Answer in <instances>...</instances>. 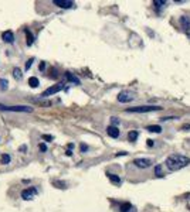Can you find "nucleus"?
<instances>
[{
	"label": "nucleus",
	"instance_id": "nucleus-1",
	"mask_svg": "<svg viewBox=\"0 0 190 212\" xmlns=\"http://www.w3.org/2000/svg\"><path fill=\"white\" fill-rule=\"evenodd\" d=\"M165 164H166V167L170 171H177L185 168L186 166H189L190 158L186 156H182V154H172V156H169L166 158Z\"/></svg>",
	"mask_w": 190,
	"mask_h": 212
},
{
	"label": "nucleus",
	"instance_id": "nucleus-2",
	"mask_svg": "<svg viewBox=\"0 0 190 212\" xmlns=\"http://www.w3.org/2000/svg\"><path fill=\"white\" fill-rule=\"evenodd\" d=\"M160 106H135V108H129L126 109V112H132V113H149V112H156L160 111Z\"/></svg>",
	"mask_w": 190,
	"mask_h": 212
},
{
	"label": "nucleus",
	"instance_id": "nucleus-3",
	"mask_svg": "<svg viewBox=\"0 0 190 212\" xmlns=\"http://www.w3.org/2000/svg\"><path fill=\"white\" fill-rule=\"evenodd\" d=\"M0 111H6V112H26V113H31L34 109L31 106H7L0 103Z\"/></svg>",
	"mask_w": 190,
	"mask_h": 212
},
{
	"label": "nucleus",
	"instance_id": "nucleus-4",
	"mask_svg": "<svg viewBox=\"0 0 190 212\" xmlns=\"http://www.w3.org/2000/svg\"><path fill=\"white\" fill-rule=\"evenodd\" d=\"M61 89H64V82H58V83H56V85L50 86L48 89H46V91H44L40 96H43V98L51 96V95H54V93H58Z\"/></svg>",
	"mask_w": 190,
	"mask_h": 212
},
{
	"label": "nucleus",
	"instance_id": "nucleus-5",
	"mask_svg": "<svg viewBox=\"0 0 190 212\" xmlns=\"http://www.w3.org/2000/svg\"><path fill=\"white\" fill-rule=\"evenodd\" d=\"M37 197V189L34 188V187H30V188H26L21 191V198L24 201H31Z\"/></svg>",
	"mask_w": 190,
	"mask_h": 212
},
{
	"label": "nucleus",
	"instance_id": "nucleus-6",
	"mask_svg": "<svg viewBox=\"0 0 190 212\" xmlns=\"http://www.w3.org/2000/svg\"><path fill=\"white\" fill-rule=\"evenodd\" d=\"M134 99V93H130L129 91H122V92L118 93V102H121V103H129Z\"/></svg>",
	"mask_w": 190,
	"mask_h": 212
},
{
	"label": "nucleus",
	"instance_id": "nucleus-7",
	"mask_svg": "<svg viewBox=\"0 0 190 212\" xmlns=\"http://www.w3.org/2000/svg\"><path fill=\"white\" fill-rule=\"evenodd\" d=\"M134 164L138 167V168H148V167L152 166V161H150L149 158H135Z\"/></svg>",
	"mask_w": 190,
	"mask_h": 212
},
{
	"label": "nucleus",
	"instance_id": "nucleus-8",
	"mask_svg": "<svg viewBox=\"0 0 190 212\" xmlns=\"http://www.w3.org/2000/svg\"><path fill=\"white\" fill-rule=\"evenodd\" d=\"M53 3L58 6V7H61V9H71V7L75 6L74 2H70V0H54Z\"/></svg>",
	"mask_w": 190,
	"mask_h": 212
},
{
	"label": "nucleus",
	"instance_id": "nucleus-9",
	"mask_svg": "<svg viewBox=\"0 0 190 212\" xmlns=\"http://www.w3.org/2000/svg\"><path fill=\"white\" fill-rule=\"evenodd\" d=\"M2 40L7 44H13L14 42V34L11 30H7V31H3L2 33Z\"/></svg>",
	"mask_w": 190,
	"mask_h": 212
},
{
	"label": "nucleus",
	"instance_id": "nucleus-10",
	"mask_svg": "<svg viewBox=\"0 0 190 212\" xmlns=\"http://www.w3.org/2000/svg\"><path fill=\"white\" fill-rule=\"evenodd\" d=\"M107 133H108L109 137L116 139V137H119L121 132H119V129H118V126H108V127H107Z\"/></svg>",
	"mask_w": 190,
	"mask_h": 212
},
{
	"label": "nucleus",
	"instance_id": "nucleus-11",
	"mask_svg": "<svg viewBox=\"0 0 190 212\" xmlns=\"http://www.w3.org/2000/svg\"><path fill=\"white\" fill-rule=\"evenodd\" d=\"M24 33H26V40H27V45L31 47L33 42H34V36L31 34V31L28 28H24Z\"/></svg>",
	"mask_w": 190,
	"mask_h": 212
},
{
	"label": "nucleus",
	"instance_id": "nucleus-12",
	"mask_svg": "<svg viewBox=\"0 0 190 212\" xmlns=\"http://www.w3.org/2000/svg\"><path fill=\"white\" fill-rule=\"evenodd\" d=\"M180 24H182V27L185 28V31H187L190 28V19L187 17V16H183L180 19Z\"/></svg>",
	"mask_w": 190,
	"mask_h": 212
},
{
	"label": "nucleus",
	"instance_id": "nucleus-13",
	"mask_svg": "<svg viewBox=\"0 0 190 212\" xmlns=\"http://www.w3.org/2000/svg\"><path fill=\"white\" fill-rule=\"evenodd\" d=\"M107 175H108V178H109V181H111L112 184H115V185H119L121 184V178L116 174H111V173H108Z\"/></svg>",
	"mask_w": 190,
	"mask_h": 212
},
{
	"label": "nucleus",
	"instance_id": "nucleus-14",
	"mask_svg": "<svg viewBox=\"0 0 190 212\" xmlns=\"http://www.w3.org/2000/svg\"><path fill=\"white\" fill-rule=\"evenodd\" d=\"M65 79L67 81H70V82H74V83H77L78 85L79 83V79L75 76V75H72L71 72H65Z\"/></svg>",
	"mask_w": 190,
	"mask_h": 212
},
{
	"label": "nucleus",
	"instance_id": "nucleus-15",
	"mask_svg": "<svg viewBox=\"0 0 190 212\" xmlns=\"http://www.w3.org/2000/svg\"><path fill=\"white\" fill-rule=\"evenodd\" d=\"M146 130H148V132H152V133H160V132H162V127L159 125H152V126H148Z\"/></svg>",
	"mask_w": 190,
	"mask_h": 212
},
{
	"label": "nucleus",
	"instance_id": "nucleus-16",
	"mask_svg": "<svg viewBox=\"0 0 190 212\" xmlns=\"http://www.w3.org/2000/svg\"><path fill=\"white\" fill-rule=\"evenodd\" d=\"M28 85L31 88H37L38 85H40V81H38V78H36V76H30V78H28Z\"/></svg>",
	"mask_w": 190,
	"mask_h": 212
},
{
	"label": "nucleus",
	"instance_id": "nucleus-17",
	"mask_svg": "<svg viewBox=\"0 0 190 212\" xmlns=\"http://www.w3.org/2000/svg\"><path fill=\"white\" fill-rule=\"evenodd\" d=\"M10 160H11V157H10V154H2V158H0V164H3V166H6V164H9Z\"/></svg>",
	"mask_w": 190,
	"mask_h": 212
},
{
	"label": "nucleus",
	"instance_id": "nucleus-18",
	"mask_svg": "<svg viewBox=\"0 0 190 212\" xmlns=\"http://www.w3.org/2000/svg\"><path fill=\"white\" fill-rule=\"evenodd\" d=\"M130 209H132V205H130L129 202L121 204V207H119V211H121V212H129Z\"/></svg>",
	"mask_w": 190,
	"mask_h": 212
},
{
	"label": "nucleus",
	"instance_id": "nucleus-19",
	"mask_svg": "<svg viewBox=\"0 0 190 212\" xmlns=\"http://www.w3.org/2000/svg\"><path fill=\"white\" fill-rule=\"evenodd\" d=\"M7 88H9V81L2 78L0 79V91H7Z\"/></svg>",
	"mask_w": 190,
	"mask_h": 212
},
{
	"label": "nucleus",
	"instance_id": "nucleus-20",
	"mask_svg": "<svg viewBox=\"0 0 190 212\" xmlns=\"http://www.w3.org/2000/svg\"><path fill=\"white\" fill-rule=\"evenodd\" d=\"M13 76L17 79V81H20V79H21V76H23V74H21V69L16 67V68L13 69Z\"/></svg>",
	"mask_w": 190,
	"mask_h": 212
},
{
	"label": "nucleus",
	"instance_id": "nucleus-21",
	"mask_svg": "<svg viewBox=\"0 0 190 212\" xmlns=\"http://www.w3.org/2000/svg\"><path fill=\"white\" fill-rule=\"evenodd\" d=\"M138 136H139V133H138L136 130H132V132H129V134H128V139H129V142H136Z\"/></svg>",
	"mask_w": 190,
	"mask_h": 212
},
{
	"label": "nucleus",
	"instance_id": "nucleus-22",
	"mask_svg": "<svg viewBox=\"0 0 190 212\" xmlns=\"http://www.w3.org/2000/svg\"><path fill=\"white\" fill-rule=\"evenodd\" d=\"M153 5H155V7L159 10V9H162V7H165L166 2H162V0H155V2H153Z\"/></svg>",
	"mask_w": 190,
	"mask_h": 212
},
{
	"label": "nucleus",
	"instance_id": "nucleus-23",
	"mask_svg": "<svg viewBox=\"0 0 190 212\" xmlns=\"http://www.w3.org/2000/svg\"><path fill=\"white\" fill-rule=\"evenodd\" d=\"M155 173H156V175H158V177H162V166H156L155 167Z\"/></svg>",
	"mask_w": 190,
	"mask_h": 212
},
{
	"label": "nucleus",
	"instance_id": "nucleus-24",
	"mask_svg": "<svg viewBox=\"0 0 190 212\" xmlns=\"http://www.w3.org/2000/svg\"><path fill=\"white\" fill-rule=\"evenodd\" d=\"M33 62H34V58H30V60L26 62V71H28V69L31 68V65H33Z\"/></svg>",
	"mask_w": 190,
	"mask_h": 212
},
{
	"label": "nucleus",
	"instance_id": "nucleus-25",
	"mask_svg": "<svg viewBox=\"0 0 190 212\" xmlns=\"http://www.w3.org/2000/svg\"><path fill=\"white\" fill-rule=\"evenodd\" d=\"M41 137H43V140H47V142H51V140H54V137H53V136H50V134H43Z\"/></svg>",
	"mask_w": 190,
	"mask_h": 212
},
{
	"label": "nucleus",
	"instance_id": "nucleus-26",
	"mask_svg": "<svg viewBox=\"0 0 190 212\" xmlns=\"http://www.w3.org/2000/svg\"><path fill=\"white\" fill-rule=\"evenodd\" d=\"M111 126H116V125H119V119L118 117H111Z\"/></svg>",
	"mask_w": 190,
	"mask_h": 212
},
{
	"label": "nucleus",
	"instance_id": "nucleus-27",
	"mask_svg": "<svg viewBox=\"0 0 190 212\" xmlns=\"http://www.w3.org/2000/svg\"><path fill=\"white\" fill-rule=\"evenodd\" d=\"M38 148H40V151H43V153H44V151H47V146H46V144H44V143H41V144H40V146H38Z\"/></svg>",
	"mask_w": 190,
	"mask_h": 212
},
{
	"label": "nucleus",
	"instance_id": "nucleus-28",
	"mask_svg": "<svg viewBox=\"0 0 190 212\" xmlns=\"http://www.w3.org/2000/svg\"><path fill=\"white\" fill-rule=\"evenodd\" d=\"M146 142H148V146L149 147H153V146H155V140H152V139H148V140H146Z\"/></svg>",
	"mask_w": 190,
	"mask_h": 212
},
{
	"label": "nucleus",
	"instance_id": "nucleus-29",
	"mask_svg": "<svg viewBox=\"0 0 190 212\" xmlns=\"http://www.w3.org/2000/svg\"><path fill=\"white\" fill-rule=\"evenodd\" d=\"M79 148H81V151H87V150H88V146H87V144H81V147H79Z\"/></svg>",
	"mask_w": 190,
	"mask_h": 212
},
{
	"label": "nucleus",
	"instance_id": "nucleus-30",
	"mask_svg": "<svg viewBox=\"0 0 190 212\" xmlns=\"http://www.w3.org/2000/svg\"><path fill=\"white\" fill-rule=\"evenodd\" d=\"M19 150L20 151H27V146H20Z\"/></svg>",
	"mask_w": 190,
	"mask_h": 212
},
{
	"label": "nucleus",
	"instance_id": "nucleus-31",
	"mask_svg": "<svg viewBox=\"0 0 190 212\" xmlns=\"http://www.w3.org/2000/svg\"><path fill=\"white\" fill-rule=\"evenodd\" d=\"M44 67H46V64H44V62H41V64H40V67H38V68H40V71H43V69H44Z\"/></svg>",
	"mask_w": 190,
	"mask_h": 212
},
{
	"label": "nucleus",
	"instance_id": "nucleus-32",
	"mask_svg": "<svg viewBox=\"0 0 190 212\" xmlns=\"http://www.w3.org/2000/svg\"><path fill=\"white\" fill-rule=\"evenodd\" d=\"M65 154H67V156H71V154H72V151H71V150H67V151H65Z\"/></svg>",
	"mask_w": 190,
	"mask_h": 212
}]
</instances>
